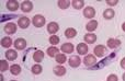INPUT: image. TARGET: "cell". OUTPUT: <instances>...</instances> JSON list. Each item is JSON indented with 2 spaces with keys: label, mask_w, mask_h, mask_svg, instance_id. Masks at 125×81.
Wrapping results in <instances>:
<instances>
[{
  "label": "cell",
  "mask_w": 125,
  "mask_h": 81,
  "mask_svg": "<svg viewBox=\"0 0 125 81\" xmlns=\"http://www.w3.org/2000/svg\"><path fill=\"white\" fill-rule=\"evenodd\" d=\"M10 70H11V73H12V75L18 76V75H20V72H21V67H20V65H12Z\"/></svg>",
  "instance_id": "484cf974"
},
{
  "label": "cell",
  "mask_w": 125,
  "mask_h": 81,
  "mask_svg": "<svg viewBox=\"0 0 125 81\" xmlns=\"http://www.w3.org/2000/svg\"><path fill=\"white\" fill-rule=\"evenodd\" d=\"M95 62H97V57H95L94 55L89 54V55L84 56V58H83V64L84 65H87V66H92V65H94Z\"/></svg>",
  "instance_id": "277c9868"
},
{
  "label": "cell",
  "mask_w": 125,
  "mask_h": 81,
  "mask_svg": "<svg viewBox=\"0 0 125 81\" xmlns=\"http://www.w3.org/2000/svg\"><path fill=\"white\" fill-rule=\"evenodd\" d=\"M3 30H4V32L9 35L14 34V33L17 32V25H15L14 23H12V22H9V23H7L6 25H4Z\"/></svg>",
  "instance_id": "7a4b0ae2"
},
{
  "label": "cell",
  "mask_w": 125,
  "mask_h": 81,
  "mask_svg": "<svg viewBox=\"0 0 125 81\" xmlns=\"http://www.w3.org/2000/svg\"><path fill=\"white\" fill-rule=\"evenodd\" d=\"M42 70H43V68H42V66L39 64L34 65V66L32 67V72L34 73V75H40V73H42Z\"/></svg>",
  "instance_id": "4316f807"
},
{
  "label": "cell",
  "mask_w": 125,
  "mask_h": 81,
  "mask_svg": "<svg viewBox=\"0 0 125 81\" xmlns=\"http://www.w3.org/2000/svg\"><path fill=\"white\" fill-rule=\"evenodd\" d=\"M11 45H12V40L10 39V37H3V39L1 40V46L4 47V48H8V47H10Z\"/></svg>",
  "instance_id": "cb8c5ba5"
},
{
  "label": "cell",
  "mask_w": 125,
  "mask_h": 81,
  "mask_svg": "<svg viewBox=\"0 0 125 81\" xmlns=\"http://www.w3.org/2000/svg\"><path fill=\"white\" fill-rule=\"evenodd\" d=\"M106 81H119V78H117L116 75H110L108 77Z\"/></svg>",
  "instance_id": "4dcf8cb0"
},
{
  "label": "cell",
  "mask_w": 125,
  "mask_h": 81,
  "mask_svg": "<svg viewBox=\"0 0 125 81\" xmlns=\"http://www.w3.org/2000/svg\"><path fill=\"white\" fill-rule=\"evenodd\" d=\"M55 58H56V61L58 62V64H64V62L67 60V58H66V56H65V54H57Z\"/></svg>",
  "instance_id": "83f0119b"
},
{
  "label": "cell",
  "mask_w": 125,
  "mask_h": 81,
  "mask_svg": "<svg viewBox=\"0 0 125 81\" xmlns=\"http://www.w3.org/2000/svg\"><path fill=\"white\" fill-rule=\"evenodd\" d=\"M11 81H15V80H11Z\"/></svg>",
  "instance_id": "d590c367"
},
{
  "label": "cell",
  "mask_w": 125,
  "mask_h": 81,
  "mask_svg": "<svg viewBox=\"0 0 125 81\" xmlns=\"http://www.w3.org/2000/svg\"><path fill=\"white\" fill-rule=\"evenodd\" d=\"M14 47L19 51H22L26 47V40L24 39H18L17 40L14 42Z\"/></svg>",
  "instance_id": "5bb4252c"
},
{
  "label": "cell",
  "mask_w": 125,
  "mask_h": 81,
  "mask_svg": "<svg viewBox=\"0 0 125 81\" xmlns=\"http://www.w3.org/2000/svg\"><path fill=\"white\" fill-rule=\"evenodd\" d=\"M33 9V3L31 1H23L21 3V10L23 11L24 13L31 12Z\"/></svg>",
  "instance_id": "30bf717a"
},
{
  "label": "cell",
  "mask_w": 125,
  "mask_h": 81,
  "mask_svg": "<svg viewBox=\"0 0 125 81\" xmlns=\"http://www.w3.org/2000/svg\"><path fill=\"white\" fill-rule=\"evenodd\" d=\"M88 45L86 43H79L77 46V51L79 55H87L88 53Z\"/></svg>",
  "instance_id": "7c38bea8"
},
{
  "label": "cell",
  "mask_w": 125,
  "mask_h": 81,
  "mask_svg": "<svg viewBox=\"0 0 125 81\" xmlns=\"http://www.w3.org/2000/svg\"><path fill=\"white\" fill-rule=\"evenodd\" d=\"M93 51H94V56L102 57V56H104V54L106 51V47L104 45H97L94 47V49H93Z\"/></svg>",
  "instance_id": "3957f363"
},
{
  "label": "cell",
  "mask_w": 125,
  "mask_h": 81,
  "mask_svg": "<svg viewBox=\"0 0 125 81\" xmlns=\"http://www.w3.org/2000/svg\"><path fill=\"white\" fill-rule=\"evenodd\" d=\"M68 62H69V66H70V67H73V68H77V67L80 65L81 60H80L79 56H73V55L70 58H69Z\"/></svg>",
  "instance_id": "8992f818"
},
{
  "label": "cell",
  "mask_w": 125,
  "mask_h": 81,
  "mask_svg": "<svg viewBox=\"0 0 125 81\" xmlns=\"http://www.w3.org/2000/svg\"><path fill=\"white\" fill-rule=\"evenodd\" d=\"M30 23H31V20L29 19V18H26V17H21L19 19V21H18V25H19L21 29L29 28Z\"/></svg>",
  "instance_id": "5b68a950"
},
{
  "label": "cell",
  "mask_w": 125,
  "mask_h": 81,
  "mask_svg": "<svg viewBox=\"0 0 125 81\" xmlns=\"http://www.w3.org/2000/svg\"><path fill=\"white\" fill-rule=\"evenodd\" d=\"M9 66H8V62H7V60H1L0 61V71L2 72H4L6 70H8Z\"/></svg>",
  "instance_id": "f1b7e54d"
},
{
  "label": "cell",
  "mask_w": 125,
  "mask_h": 81,
  "mask_svg": "<svg viewBox=\"0 0 125 81\" xmlns=\"http://www.w3.org/2000/svg\"><path fill=\"white\" fill-rule=\"evenodd\" d=\"M57 4H58V7L61 9H67L71 4V1H69V0H58Z\"/></svg>",
  "instance_id": "603a6c76"
},
{
  "label": "cell",
  "mask_w": 125,
  "mask_h": 81,
  "mask_svg": "<svg viewBox=\"0 0 125 81\" xmlns=\"http://www.w3.org/2000/svg\"><path fill=\"white\" fill-rule=\"evenodd\" d=\"M6 57L8 60H15L18 57V53L14 51V49H8V51H6Z\"/></svg>",
  "instance_id": "e0dca14e"
},
{
  "label": "cell",
  "mask_w": 125,
  "mask_h": 81,
  "mask_svg": "<svg viewBox=\"0 0 125 81\" xmlns=\"http://www.w3.org/2000/svg\"><path fill=\"white\" fill-rule=\"evenodd\" d=\"M98 24H99V23H98L97 20H91V21H89L88 23H87V25H86V30L88 31L89 33H91L92 31L97 30Z\"/></svg>",
  "instance_id": "4fadbf2b"
},
{
  "label": "cell",
  "mask_w": 125,
  "mask_h": 81,
  "mask_svg": "<svg viewBox=\"0 0 125 81\" xmlns=\"http://www.w3.org/2000/svg\"><path fill=\"white\" fill-rule=\"evenodd\" d=\"M83 15H84V18H87V19H92V18L95 15L94 8H92V7H87V8H84Z\"/></svg>",
  "instance_id": "ba28073f"
},
{
  "label": "cell",
  "mask_w": 125,
  "mask_h": 81,
  "mask_svg": "<svg viewBox=\"0 0 125 81\" xmlns=\"http://www.w3.org/2000/svg\"><path fill=\"white\" fill-rule=\"evenodd\" d=\"M7 9L9 11H17L19 9V2L17 0H9L7 2Z\"/></svg>",
  "instance_id": "8fae6325"
},
{
  "label": "cell",
  "mask_w": 125,
  "mask_h": 81,
  "mask_svg": "<svg viewBox=\"0 0 125 81\" xmlns=\"http://www.w3.org/2000/svg\"><path fill=\"white\" fill-rule=\"evenodd\" d=\"M106 3H108L109 6H116V4L119 3V1H117V0H106Z\"/></svg>",
  "instance_id": "1f68e13d"
},
{
  "label": "cell",
  "mask_w": 125,
  "mask_h": 81,
  "mask_svg": "<svg viewBox=\"0 0 125 81\" xmlns=\"http://www.w3.org/2000/svg\"><path fill=\"white\" fill-rule=\"evenodd\" d=\"M123 81H125V73L123 75Z\"/></svg>",
  "instance_id": "e575fe53"
},
{
  "label": "cell",
  "mask_w": 125,
  "mask_h": 81,
  "mask_svg": "<svg viewBox=\"0 0 125 81\" xmlns=\"http://www.w3.org/2000/svg\"><path fill=\"white\" fill-rule=\"evenodd\" d=\"M58 51H59V49L57 48V47L52 46V47H48L46 53H47V55L50 56V57H55V56L58 54Z\"/></svg>",
  "instance_id": "7402d4cb"
},
{
  "label": "cell",
  "mask_w": 125,
  "mask_h": 81,
  "mask_svg": "<svg viewBox=\"0 0 125 81\" xmlns=\"http://www.w3.org/2000/svg\"><path fill=\"white\" fill-rule=\"evenodd\" d=\"M33 59L36 64H40L41 61H43L44 59V53L42 51H36L34 54H33Z\"/></svg>",
  "instance_id": "9a60e30c"
},
{
  "label": "cell",
  "mask_w": 125,
  "mask_h": 81,
  "mask_svg": "<svg viewBox=\"0 0 125 81\" xmlns=\"http://www.w3.org/2000/svg\"><path fill=\"white\" fill-rule=\"evenodd\" d=\"M53 71H54V73H55L56 76H58V77H62V76H64L65 73H66V68L59 65V66L54 67Z\"/></svg>",
  "instance_id": "ac0fdd59"
},
{
  "label": "cell",
  "mask_w": 125,
  "mask_h": 81,
  "mask_svg": "<svg viewBox=\"0 0 125 81\" xmlns=\"http://www.w3.org/2000/svg\"><path fill=\"white\" fill-rule=\"evenodd\" d=\"M114 15H115V12H114V10H112V9H106V10H104V12H103V18L105 20L113 19Z\"/></svg>",
  "instance_id": "44dd1931"
},
{
  "label": "cell",
  "mask_w": 125,
  "mask_h": 81,
  "mask_svg": "<svg viewBox=\"0 0 125 81\" xmlns=\"http://www.w3.org/2000/svg\"><path fill=\"white\" fill-rule=\"evenodd\" d=\"M84 42L88 43V44H93V43L97 40V35L93 34V33H87L83 36Z\"/></svg>",
  "instance_id": "2e32d148"
},
{
  "label": "cell",
  "mask_w": 125,
  "mask_h": 81,
  "mask_svg": "<svg viewBox=\"0 0 125 81\" xmlns=\"http://www.w3.org/2000/svg\"><path fill=\"white\" fill-rule=\"evenodd\" d=\"M121 45V42L119 40H115V39H109L108 40V47L109 48H116Z\"/></svg>",
  "instance_id": "d6986e66"
},
{
  "label": "cell",
  "mask_w": 125,
  "mask_h": 81,
  "mask_svg": "<svg viewBox=\"0 0 125 81\" xmlns=\"http://www.w3.org/2000/svg\"><path fill=\"white\" fill-rule=\"evenodd\" d=\"M50 43L53 45V46H56V45L59 43V37L57 36V35H52V36L50 37Z\"/></svg>",
  "instance_id": "f546056e"
},
{
  "label": "cell",
  "mask_w": 125,
  "mask_h": 81,
  "mask_svg": "<svg viewBox=\"0 0 125 81\" xmlns=\"http://www.w3.org/2000/svg\"><path fill=\"white\" fill-rule=\"evenodd\" d=\"M121 67L123 69H125V58H123V59L121 60Z\"/></svg>",
  "instance_id": "d6a6232c"
},
{
  "label": "cell",
  "mask_w": 125,
  "mask_h": 81,
  "mask_svg": "<svg viewBox=\"0 0 125 81\" xmlns=\"http://www.w3.org/2000/svg\"><path fill=\"white\" fill-rule=\"evenodd\" d=\"M61 49L64 54H71L73 51V49H75V47H73V45L71 43H65V44L62 45Z\"/></svg>",
  "instance_id": "52a82bcc"
},
{
  "label": "cell",
  "mask_w": 125,
  "mask_h": 81,
  "mask_svg": "<svg viewBox=\"0 0 125 81\" xmlns=\"http://www.w3.org/2000/svg\"><path fill=\"white\" fill-rule=\"evenodd\" d=\"M71 4H73V7L75 9L79 10V9H81L82 7L84 6V1L83 0H73V1H71Z\"/></svg>",
  "instance_id": "d4e9b609"
},
{
  "label": "cell",
  "mask_w": 125,
  "mask_h": 81,
  "mask_svg": "<svg viewBox=\"0 0 125 81\" xmlns=\"http://www.w3.org/2000/svg\"><path fill=\"white\" fill-rule=\"evenodd\" d=\"M45 22H46L45 18L41 14L34 15V18H33V20H32V23L35 28H42V26H44L45 25Z\"/></svg>",
  "instance_id": "6da1fadb"
},
{
  "label": "cell",
  "mask_w": 125,
  "mask_h": 81,
  "mask_svg": "<svg viewBox=\"0 0 125 81\" xmlns=\"http://www.w3.org/2000/svg\"><path fill=\"white\" fill-rule=\"evenodd\" d=\"M122 30H123L124 32H125V22H124L123 24H122Z\"/></svg>",
  "instance_id": "836d02e7"
},
{
  "label": "cell",
  "mask_w": 125,
  "mask_h": 81,
  "mask_svg": "<svg viewBox=\"0 0 125 81\" xmlns=\"http://www.w3.org/2000/svg\"><path fill=\"white\" fill-rule=\"evenodd\" d=\"M76 35H77V31L73 28H68L65 31V36H66L67 39H73Z\"/></svg>",
  "instance_id": "ffe728a7"
},
{
  "label": "cell",
  "mask_w": 125,
  "mask_h": 81,
  "mask_svg": "<svg viewBox=\"0 0 125 81\" xmlns=\"http://www.w3.org/2000/svg\"><path fill=\"white\" fill-rule=\"evenodd\" d=\"M58 30H59V25L56 22H51V23L47 24V32L51 33V34L54 35L56 32H58Z\"/></svg>",
  "instance_id": "9c48e42d"
}]
</instances>
